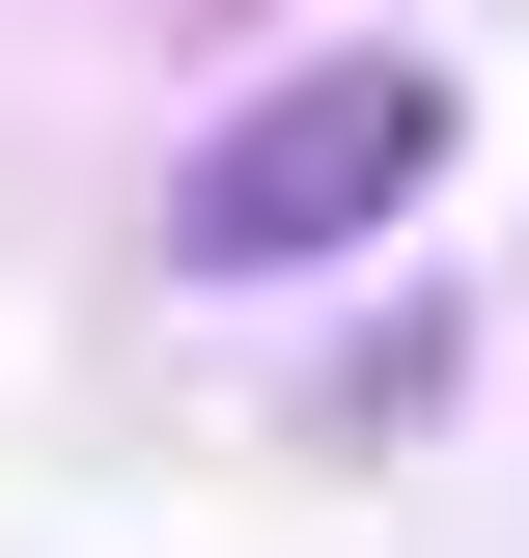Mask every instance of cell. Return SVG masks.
<instances>
[{
    "label": "cell",
    "instance_id": "obj_1",
    "mask_svg": "<svg viewBox=\"0 0 529 558\" xmlns=\"http://www.w3.org/2000/svg\"><path fill=\"white\" fill-rule=\"evenodd\" d=\"M418 168H446V57H307L279 112H223V140H196L168 252H196V279H307V252H362Z\"/></svg>",
    "mask_w": 529,
    "mask_h": 558
}]
</instances>
